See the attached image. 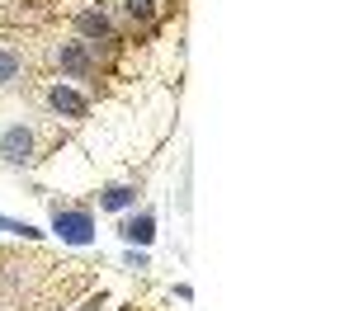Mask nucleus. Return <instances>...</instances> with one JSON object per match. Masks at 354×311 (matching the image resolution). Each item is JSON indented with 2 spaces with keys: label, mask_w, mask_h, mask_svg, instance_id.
<instances>
[{
  "label": "nucleus",
  "mask_w": 354,
  "mask_h": 311,
  "mask_svg": "<svg viewBox=\"0 0 354 311\" xmlns=\"http://www.w3.org/2000/svg\"><path fill=\"white\" fill-rule=\"evenodd\" d=\"M0 156H5L10 165H28V161H33V132H28V128H5V132H0Z\"/></svg>",
  "instance_id": "f03ea898"
},
{
  "label": "nucleus",
  "mask_w": 354,
  "mask_h": 311,
  "mask_svg": "<svg viewBox=\"0 0 354 311\" xmlns=\"http://www.w3.org/2000/svg\"><path fill=\"white\" fill-rule=\"evenodd\" d=\"M76 28H81L85 38H109L113 28H109V14H100V10H85L81 19H76Z\"/></svg>",
  "instance_id": "0eeeda50"
},
{
  "label": "nucleus",
  "mask_w": 354,
  "mask_h": 311,
  "mask_svg": "<svg viewBox=\"0 0 354 311\" xmlns=\"http://www.w3.org/2000/svg\"><path fill=\"white\" fill-rule=\"evenodd\" d=\"M19 71H24V61H19V52H0V85L19 81Z\"/></svg>",
  "instance_id": "6e6552de"
},
{
  "label": "nucleus",
  "mask_w": 354,
  "mask_h": 311,
  "mask_svg": "<svg viewBox=\"0 0 354 311\" xmlns=\"http://www.w3.org/2000/svg\"><path fill=\"white\" fill-rule=\"evenodd\" d=\"M118 236H123L128 245H151V236H156V217H151V212H142V217H128V222L118 226Z\"/></svg>",
  "instance_id": "20e7f679"
},
{
  "label": "nucleus",
  "mask_w": 354,
  "mask_h": 311,
  "mask_svg": "<svg viewBox=\"0 0 354 311\" xmlns=\"http://www.w3.org/2000/svg\"><path fill=\"white\" fill-rule=\"evenodd\" d=\"M137 203V189L133 184H113V189H104L100 194V208H109V212H123V208H133Z\"/></svg>",
  "instance_id": "423d86ee"
},
{
  "label": "nucleus",
  "mask_w": 354,
  "mask_h": 311,
  "mask_svg": "<svg viewBox=\"0 0 354 311\" xmlns=\"http://www.w3.org/2000/svg\"><path fill=\"white\" fill-rule=\"evenodd\" d=\"M81 311H100V302H85V307Z\"/></svg>",
  "instance_id": "9b49d317"
},
{
  "label": "nucleus",
  "mask_w": 354,
  "mask_h": 311,
  "mask_svg": "<svg viewBox=\"0 0 354 311\" xmlns=\"http://www.w3.org/2000/svg\"><path fill=\"white\" fill-rule=\"evenodd\" d=\"M48 104H53L57 113H66V118H85V113H90V104H85V99L76 94V90H71V85H53Z\"/></svg>",
  "instance_id": "7ed1b4c3"
},
{
  "label": "nucleus",
  "mask_w": 354,
  "mask_h": 311,
  "mask_svg": "<svg viewBox=\"0 0 354 311\" xmlns=\"http://www.w3.org/2000/svg\"><path fill=\"white\" fill-rule=\"evenodd\" d=\"M57 61H62V71H71V76H90V66H95L81 43H62V48H57Z\"/></svg>",
  "instance_id": "39448f33"
},
{
  "label": "nucleus",
  "mask_w": 354,
  "mask_h": 311,
  "mask_svg": "<svg viewBox=\"0 0 354 311\" xmlns=\"http://www.w3.org/2000/svg\"><path fill=\"white\" fill-rule=\"evenodd\" d=\"M0 231H15V236H43V231H33L28 222H10V217H0Z\"/></svg>",
  "instance_id": "9d476101"
},
{
  "label": "nucleus",
  "mask_w": 354,
  "mask_h": 311,
  "mask_svg": "<svg viewBox=\"0 0 354 311\" xmlns=\"http://www.w3.org/2000/svg\"><path fill=\"white\" fill-rule=\"evenodd\" d=\"M53 226H57V236L71 241V245H90V241H95V222H90V212H62V208H57Z\"/></svg>",
  "instance_id": "f257e3e1"
},
{
  "label": "nucleus",
  "mask_w": 354,
  "mask_h": 311,
  "mask_svg": "<svg viewBox=\"0 0 354 311\" xmlns=\"http://www.w3.org/2000/svg\"><path fill=\"white\" fill-rule=\"evenodd\" d=\"M128 14L133 19H151L156 14V0H128Z\"/></svg>",
  "instance_id": "1a4fd4ad"
}]
</instances>
